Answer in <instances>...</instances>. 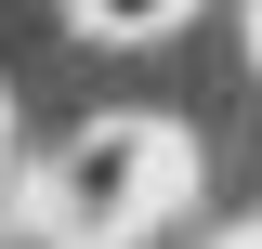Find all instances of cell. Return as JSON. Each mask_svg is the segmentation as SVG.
Instances as JSON below:
<instances>
[{
  "label": "cell",
  "mask_w": 262,
  "mask_h": 249,
  "mask_svg": "<svg viewBox=\"0 0 262 249\" xmlns=\"http://www.w3.org/2000/svg\"><path fill=\"white\" fill-rule=\"evenodd\" d=\"M144 184H158V131L144 118H92L66 144V171H53V236L66 249H105L131 210H144Z\"/></svg>",
  "instance_id": "1"
},
{
  "label": "cell",
  "mask_w": 262,
  "mask_h": 249,
  "mask_svg": "<svg viewBox=\"0 0 262 249\" xmlns=\"http://www.w3.org/2000/svg\"><path fill=\"white\" fill-rule=\"evenodd\" d=\"M66 13H79L92 39H158L170 13H184V0H66Z\"/></svg>",
  "instance_id": "2"
},
{
  "label": "cell",
  "mask_w": 262,
  "mask_h": 249,
  "mask_svg": "<svg viewBox=\"0 0 262 249\" xmlns=\"http://www.w3.org/2000/svg\"><path fill=\"white\" fill-rule=\"evenodd\" d=\"M236 249H262V223H249V236H236Z\"/></svg>",
  "instance_id": "3"
}]
</instances>
